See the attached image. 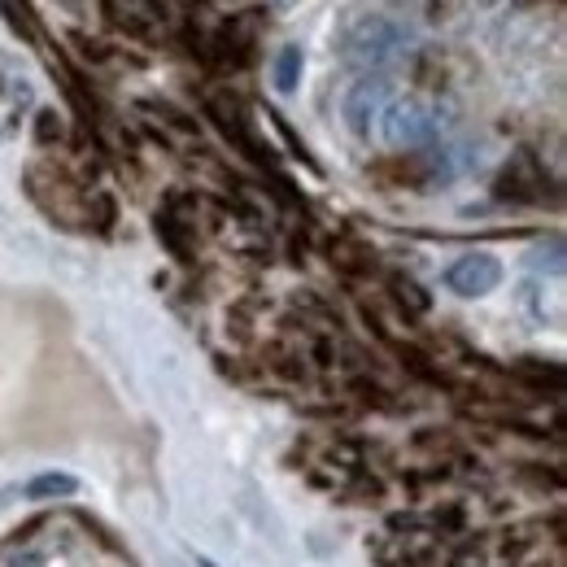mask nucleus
Returning <instances> with one entry per match:
<instances>
[{"label":"nucleus","mask_w":567,"mask_h":567,"mask_svg":"<svg viewBox=\"0 0 567 567\" xmlns=\"http://www.w3.org/2000/svg\"><path fill=\"white\" fill-rule=\"evenodd\" d=\"M402 44H406V31H402L393 18H380V13L354 22V27L346 31V40H341L346 62H354V66H384L389 58L402 53Z\"/></svg>","instance_id":"f257e3e1"},{"label":"nucleus","mask_w":567,"mask_h":567,"mask_svg":"<svg viewBox=\"0 0 567 567\" xmlns=\"http://www.w3.org/2000/svg\"><path fill=\"white\" fill-rule=\"evenodd\" d=\"M389 96H393L389 79H362V83H354V92L346 96V123H350L354 136H371V127L389 110Z\"/></svg>","instance_id":"f03ea898"},{"label":"nucleus","mask_w":567,"mask_h":567,"mask_svg":"<svg viewBox=\"0 0 567 567\" xmlns=\"http://www.w3.org/2000/svg\"><path fill=\"white\" fill-rule=\"evenodd\" d=\"M497 280H502V267H497V258H489V254H467V258H458L445 271V284L458 297H485V292L497 288Z\"/></svg>","instance_id":"7ed1b4c3"},{"label":"nucleus","mask_w":567,"mask_h":567,"mask_svg":"<svg viewBox=\"0 0 567 567\" xmlns=\"http://www.w3.org/2000/svg\"><path fill=\"white\" fill-rule=\"evenodd\" d=\"M380 118H384V132L393 144H424L432 136V118L420 101H398Z\"/></svg>","instance_id":"20e7f679"},{"label":"nucleus","mask_w":567,"mask_h":567,"mask_svg":"<svg viewBox=\"0 0 567 567\" xmlns=\"http://www.w3.org/2000/svg\"><path fill=\"white\" fill-rule=\"evenodd\" d=\"M210 118L223 127V136L236 144L240 153H249V157H258V162H267V153H262V144L249 136V127H245V118H240V110L236 105H227V101H210Z\"/></svg>","instance_id":"39448f33"},{"label":"nucleus","mask_w":567,"mask_h":567,"mask_svg":"<svg viewBox=\"0 0 567 567\" xmlns=\"http://www.w3.org/2000/svg\"><path fill=\"white\" fill-rule=\"evenodd\" d=\"M79 489V481L66 476V472H44V476H35L31 485H27V497H71Z\"/></svg>","instance_id":"423d86ee"},{"label":"nucleus","mask_w":567,"mask_h":567,"mask_svg":"<svg viewBox=\"0 0 567 567\" xmlns=\"http://www.w3.org/2000/svg\"><path fill=\"white\" fill-rule=\"evenodd\" d=\"M301 66H306V58H301L297 44L280 49V58H276V87H280V92H292V87L301 83Z\"/></svg>","instance_id":"0eeeda50"},{"label":"nucleus","mask_w":567,"mask_h":567,"mask_svg":"<svg viewBox=\"0 0 567 567\" xmlns=\"http://www.w3.org/2000/svg\"><path fill=\"white\" fill-rule=\"evenodd\" d=\"M332 262H341L346 271H367L375 262V254L354 245V240H341V245H332Z\"/></svg>","instance_id":"6e6552de"},{"label":"nucleus","mask_w":567,"mask_h":567,"mask_svg":"<svg viewBox=\"0 0 567 567\" xmlns=\"http://www.w3.org/2000/svg\"><path fill=\"white\" fill-rule=\"evenodd\" d=\"M393 288H398L402 306H411V310H427V292L415 280H393Z\"/></svg>","instance_id":"1a4fd4ad"},{"label":"nucleus","mask_w":567,"mask_h":567,"mask_svg":"<svg viewBox=\"0 0 567 567\" xmlns=\"http://www.w3.org/2000/svg\"><path fill=\"white\" fill-rule=\"evenodd\" d=\"M35 136H40V144L62 141V123H58V114H53V110H44V114L35 118Z\"/></svg>","instance_id":"9d476101"},{"label":"nucleus","mask_w":567,"mask_h":567,"mask_svg":"<svg viewBox=\"0 0 567 567\" xmlns=\"http://www.w3.org/2000/svg\"><path fill=\"white\" fill-rule=\"evenodd\" d=\"M0 9H4V18H9V27H13V31L31 35V18H27V13H18V4H13V0H0Z\"/></svg>","instance_id":"9b49d317"},{"label":"nucleus","mask_w":567,"mask_h":567,"mask_svg":"<svg viewBox=\"0 0 567 567\" xmlns=\"http://www.w3.org/2000/svg\"><path fill=\"white\" fill-rule=\"evenodd\" d=\"M92 210H96V218H101V227L114 223V202H110V197H92Z\"/></svg>","instance_id":"f8f14e48"}]
</instances>
